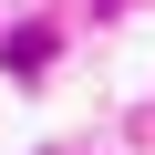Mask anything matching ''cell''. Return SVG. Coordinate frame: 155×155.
Segmentation results:
<instances>
[]
</instances>
